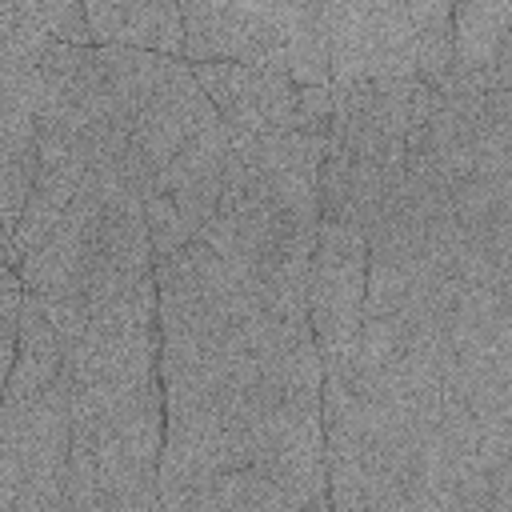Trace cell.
Segmentation results:
<instances>
[{
    "instance_id": "obj_1",
    "label": "cell",
    "mask_w": 512,
    "mask_h": 512,
    "mask_svg": "<svg viewBox=\"0 0 512 512\" xmlns=\"http://www.w3.org/2000/svg\"><path fill=\"white\" fill-rule=\"evenodd\" d=\"M368 244L364 232L344 220H320L308 260V328L324 372H340L356 352L364 320Z\"/></svg>"
},
{
    "instance_id": "obj_2",
    "label": "cell",
    "mask_w": 512,
    "mask_h": 512,
    "mask_svg": "<svg viewBox=\"0 0 512 512\" xmlns=\"http://www.w3.org/2000/svg\"><path fill=\"white\" fill-rule=\"evenodd\" d=\"M220 124V112L204 96V88L192 76V64L160 56L156 84L132 124L128 140V180L144 188L184 144H192L204 128Z\"/></svg>"
},
{
    "instance_id": "obj_3",
    "label": "cell",
    "mask_w": 512,
    "mask_h": 512,
    "mask_svg": "<svg viewBox=\"0 0 512 512\" xmlns=\"http://www.w3.org/2000/svg\"><path fill=\"white\" fill-rule=\"evenodd\" d=\"M180 20H184V52H180L184 64H248V68L284 72L276 4L188 0L180 4Z\"/></svg>"
},
{
    "instance_id": "obj_4",
    "label": "cell",
    "mask_w": 512,
    "mask_h": 512,
    "mask_svg": "<svg viewBox=\"0 0 512 512\" xmlns=\"http://www.w3.org/2000/svg\"><path fill=\"white\" fill-rule=\"evenodd\" d=\"M152 248H148V224H144V204L140 188L128 180L104 200L96 244H92V264H88V312L128 296L144 280H152Z\"/></svg>"
},
{
    "instance_id": "obj_5",
    "label": "cell",
    "mask_w": 512,
    "mask_h": 512,
    "mask_svg": "<svg viewBox=\"0 0 512 512\" xmlns=\"http://www.w3.org/2000/svg\"><path fill=\"white\" fill-rule=\"evenodd\" d=\"M196 84L220 112V124L236 136H260L272 128H292L296 88L280 68L248 64H192Z\"/></svg>"
},
{
    "instance_id": "obj_6",
    "label": "cell",
    "mask_w": 512,
    "mask_h": 512,
    "mask_svg": "<svg viewBox=\"0 0 512 512\" xmlns=\"http://www.w3.org/2000/svg\"><path fill=\"white\" fill-rule=\"evenodd\" d=\"M452 72L476 92L512 88V0L452 4Z\"/></svg>"
},
{
    "instance_id": "obj_7",
    "label": "cell",
    "mask_w": 512,
    "mask_h": 512,
    "mask_svg": "<svg viewBox=\"0 0 512 512\" xmlns=\"http://www.w3.org/2000/svg\"><path fill=\"white\" fill-rule=\"evenodd\" d=\"M224 156H228V128L212 124L192 144H184L144 188L164 192L172 200V208L180 212V220L192 228V236H200L204 224L216 216V204H220Z\"/></svg>"
},
{
    "instance_id": "obj_8",
    "label": "cell",
    "mask_w": 512,
    "mask_h": 512,
    "mask_svg": "<svg viewBox=\"0 0 512 512\" xmlns=\"http://www.w3.org/2000/svg\"><path fill=\"white\" fill-rule=\"evenodd\" d=\"M88 16V32H92V48L116 44V48H140V52H156L168 60H180L184 52V20H180V4H112V0H92L84 4Z\"/></svg>"
},
{
    "instance_id": "obj_9",
    "label": "cell",
    "mask_w": 512,
    "mask_h": 512,
    "mask_svg": "<svg viewBox=\"0 0 512 512\" xmlns=\"http://www.w3.org/2000/svg\"><path fill=\"white\" fill-rule=\"evenodd\" d=\"M276 28L292 88L328 84V32L320 20V4H300V0L276 4Z\"/></svg>"
},
{
    "instance_id": "obj_10",
    "label": "cell",
    "mask_w": 512,
    "mask_h": 512,
    "mask_svg": "<svg viewBox=\"0 0 512 512\" xmlns=\"http://www.w3.org/2000/svg\"><path fill=\"white\" fill-rule=\"evenodd\" d=\"M368 80H416V32L404 0H368Z\"/></svg>"
},
{
    "instance_id": "obj_11",
    "label": "cell",
    "mask_w": 512,
    "mask_h": 512,
    "mask_svg": "<svg viewBox=\"0 0 512 512\" xmlns=\"http://www.w3.org/2000/svg\"><path fill=\"white\" fill-rule=\"evenodd\" d=\"M404 12L416 32V80L436 92L452 72V4L404 0Z\"/></svg>"
},
{
    "instance_id": "obj_12",
    "label": "cell",
    "mask_w": 512,
    "mask_h": 512,
    "mask_svg": "<svg viewBox=\"0 0 512 512\" xmlns=\"http://www.w3.org/2000/svg\"><path fill=\"white\" fill-rule=\"evenodd\" d=\"M96 52V68L112 92V100L120 104V112L136 124L152 84H156V72H160V56L156 52H140V48H116V44H104V48H92Z\"/></svg>"
},
{
    "instance_id": "obj_13",
    "label": "cell",
    "mask_w": 512,
    "mask_h": 512,
    "mask_svg": "<svg viewBox=\"0 0 512 512\" xmlns=\"http://www.w3.org/2000/svg\"><path fill=\"white\" fill-rule=\"evenodd\" d=\"M56 512H104L96 448H92V436L76 432V428H72V448H68L64 484H60V508Z\"/></svg>"
},
{
    "instance_id": "obj_14",
    "label": "cell",
    "mask_w": 512,
    "mask_h": 512,
    "mask_svg": "<svg viewBox=\"0 0 512 512\" xmlns=\"http://www.w3.org/2000/svg\"><path fill=\"white\" fill-rule=\"evenodd\" d=\"M140 204H144V224H148V248H152V260H168L176 256L184 244H192V228L180 220V212L172 208V200L156 188H140Z\"/></svg>"
},
{
    "instance_id": "obj_15",
    "label": "cell",
    "mask_w": 512,
    "mask_h": 512,
    "mask_svg": "<svg viewBox=\"0 0 512 512\" xmlns=\"http://www.w3.org/2000/svg\"><path fill=\"white\" fill-rule=\"evenodd\" d=\"M32 16L40 20V28H44L56 44L92 48V32H88L84 4H72V0H32Z\"/></svg>"
},
{
    "instance_id": "obj_16",
    "label": "cell",
    "mask_w": 512,
    "mask_h": 512,
    "mask_svg": "<svg viewBox=\"0 0 512 512\" xmlns=\"http://www.w3.org/2000/svg\"><path fill=\"white\" fill-rule=\"evenodd\" d=\"M336 116V92L332 84H312V88H296V112H292V132H308V136H328Z\"/></svg>"
},
{
    "instance_id": "obj_17",
    "label": "cell",
    "mask_w": 512,
    "mask_h": 512,
    "mask_svg": "<svg viewBox=\"0 0 512 512\" xmlns=\"http://www.w3.org/2000/svg\"><path fill=\"white\" fill-rule=\"evenodd\" d=\"M12 24H16V4H0V64H4V44L12 36Z\"/></svg>"
},
{
    "instance_id": "obj_18",
    "label": "cell",
    "mask_w": 512,
    "mask_h": 512,
    "mask_svg": "<svg viewBox=\"0 0 512 512\" xmlns=\"http://www.w3.org/2000/svg\"><path fill=\"white\" fill-rule=\"evenodd\" d=\"M0 264H8V268H20V256H16V248H12V232L0 224Z\"/></svg>"
}]
</instances>
